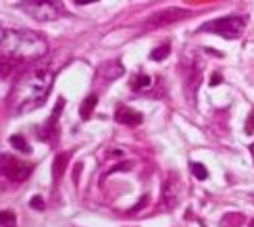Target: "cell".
Masks as SVG:
<instances>
[{"mask_svg":"<svg viewBox=\"0 0 254 227\" xmlns=\"http://www.w3.org/2000/svg\"><path fill=\"white\" fill-rule=\"evenodd\" d=\"M57 71L59 69L40 67L29 69L21 75V79L15 83L13 92H10V106H13L15 115H27L46 102L52 83H55Z\"/></svg>","mask_w":254,"mask_h":227,"instance_id":"6da1fadb","label":"cell"},{"mask_svg":"<svg viewBox=\"0 0 254 227\" xmlns=\"http://www.w3.org/2000/svg\"><path fill=\"white\" fill-rule=\"evenodd\" d=\"M0 52L15 63L40 61L48 55V42L42 34L31 29H4L0 38Z\"/></svg>","mask_w":254,"mask_h":227,"instance_id":"7a4b0ae2","label":"cell"},{"mask_svg":"<svg viewBox=\"0 0 254 227\" xmlns=\"http://www.w3.org/2000/svg\"><path fill=\"white\" fill-rule=\"evenodd\" d=\"M246 27V17L242 15H227L215 21H208L200 27V31H213V34L225 38V40H238L242 36V31Z\"/></svg>","mask_w":254,"mask_h":227,"instance_id":"3957f363","label":"cell"},{"mask_svg":"<svg viewBox=\"0 0 254 227\" xmlns=\"http://www.w3.org/2000/svg\"><path fill=\"white\" fill-rule=\"evenodd\" d=\"M21 8L36 21H55L65 13L61 0H25L21 2Z\"/></svg>","mask_w":254,"mask_h":227,"instance_id":"277c9868","label":"cell"},{"mask_svg":"<svg viewBox=\"0 0 254 227\" xmlns=\"http://www.w3.org/2000/svg\"><path fill=\"white\" fill-rule=\"evenodd\" d=\"M0 171L10 179V181H25L31 173V165L23 163L15 156H6L2 154L0 156Z\"/></svg>","mask_w":254,"mask_h":227,"instance_id":"5b68a950","label":"cell"},{"mask_svg":"<svg viewBox=\"0 0 254 227\" xmlns=\"http://www.w3.org/2000/svg\"><path fill=\"white\" fill-rule=\"evenodd\" d=\"M188 8H179V6H169L154 13L150 19H148V27H165V25H173L177 21H184L186 17H190Z\"/></svg>","mask_w":254,"mask_h":227,"instance_id":"8992f818","label":"cell"},{"mask_svg":"<svg viewBox=\"0 0 254 227\" xmlns=\"http://www.w3.org/2000/svg\"><path fill=\"white\" fill-rule=\"evenodd\" d=\"M179 196H182V179H179L175 171H171L163 183V198H161L163 209H173L179 202Z\"/></svg>","mask_w":254,"mask_h":227,"instance_id":"52a82bcc","label":"cell"},{"mask_svg":"<svg viewBox=\"0 0 254 227\" xmlns=\"http://www.w3.org/2000/svg\"><path fill=\"white\" fill-rule=\"evenodd\" d=\"M115 119H117L119 123L123 125H129V127H135V125H140L142 123V113H137V111H131L129 106H119L117 113H115Z\"/></svg>","mask_w":254,"mask_h":227,"instance_id":"ba28073f","label":"cell"},{"mask_svg":"<svg viewBox=\"0 0 254 227\" xmlns=\"http://www.w3.org/2000/svg\"><path fill=\"white\" fill-rule=\"evenodd\" d=\"M200 79H202V69H200L198 63H192V67L186 69V83H188V94L190 98H194V90L200 85Z\"/></svg>","mask_w":254,"mask_h":227,"instance_id":"9c48e42d","label":"cell"},{"mask_svg":"<svg viewBox=\"0 0 254 227\" xmlns=\"http://www.w3.org/2000/svg\"><path fill=\"white\" fill-rule=\"evenodd\" d=\"M96 102H98V96H96V94H90L88 98L83 100L81 109H79L81 119H90V115H92V111H94V106H96Z\"/></svg>","mask_w":254,"mask_h":227,"instance_id":"30bf717a","label":"cell"},{"mask_svg":"<svg viewBox=\"0 0 254 227\" xmlns=\"http://www.w3.org/2000/svg\"><path fill=\"white\" fill-rule=\"evenodd\" d=\"M0 227H17L15 213H10V211H2V213H0Z\"/></svg>","mask_w":254,"mask_h":227,"instance_id":"8fae6325","label":"cell"},{"mask_svg":"<svg viewBox=\"0 0 254 227\" xmlns=\"http://www.w3.org/2000/svg\"><path fill=\"white\" fill-rule=\"evenodd\" d=\"M169 52H171V46H169V44H163V46H156V48L152 50V55H150V59H152V61H163V59H167V57H169Z\"/></svg>","mask_w":254,"mask_h":227,"instance_id":"7c38bea8","label":"cell"},{"mask_svg":"<svg viewBox=\"0 0 254 227\" xmlns=\"http://www.w3.org/2000/svg\"><path fill=\"white\" fill-rule=\"evenodd\" d=\"M67 160H69V154H59V156H57V160H55V177H57V179L63 175V169H65Z\"/></svg>","mask_w":254,"mask_h":227,"instance_id":"4fadbf2b","label":"cell"},{"mask_svg":"<svg viewBox=\"0 0 254 227\" xmlns=\"http://www.w3.org/2000/svg\"><path fill=\"white\" fill-rule=\"evenodd\" d=\"M10 144H13L15 150H19V152H29V146L23 140V136H10Z\"/></svg>","mask_w":254,"mask_h":227,"instance_id":"5bb4252c","label":"cell"},{"mask_svg":"<svg viewBox=\"0 0 254 227\" xmlns=\"http://www.w3.org/2000/svg\"><path fill=\"white\" fill-rule=\"evenodd\" d=\"M148 85H150V77H148V75H135L131 88L133 90H146Z\"/></svg>","mask_w":254,"mask_h":227,"instance_id":"9a60e30c","label":"cell"},{"mask_svg":"<svg viewBox=\"0 0 254 227\" xmlns=\"http://www.w3.org/2000/svg\"><path fill=\"white\" fill-rule=\"evenodd\" d=\"M190 167H192V173H194V177H196V179L202 181V179H206V177H208V171L204 169V165H200V163H192Z\"/></svg>","mask_w":254,"mask_h":227,"instance_id":"2e32d148","label":"cell"},{"mask_svg":"<svg viewBox=\"0 0 254 227\" xmlns=\"http://www.w3.org/2000/svg\"><path fill=\"white\" fill-rule=\"evenodd\" d=\"M13 59H8V61H0V77H8L10 73H13Z\"/></svg>","mask_w":254,"mask_h":227,"instance_id":"e0dca14e","label":"cell"},{"mask_svg":"<svg viewBox=\"0 0 254 227\" xmlns=\"http://www.w3.org/2000/svg\"><path fill=\"white\" fill-rule=\"evenodd\" d=\"M31 207H34V209H38V211H44V200H42L40 196H34V198H31Z\"/></svg>","mask_w":254,"mask_h":227,"instance_id":"ac0fdd59","label":"cell"},{"mask_svg":"<svg viewBox=\"0 0 254 227\" xmlns=\"http://www.w3.org/2000/svg\"><path fill=\"white\" fill-rule=\"evenodd\" d=\"M246 132H248V134L254 132V111L250 113V119H248V123H246Z\"/></svg>","mask_w":254,"mask_h":227,"instance_id":"d6986e66","label":"cell"},{"mask_svg":"<svg viewBox=\"0 0 254 227\" xmlns=\"http://www.w3.org/2000/svg\"><path fill=\"white\" fill-rule=\"evenodd\" d=\"M217 83H221V75H219V73H217V75H213V77H210V85H213V88H215Z\"/></svg>","mask_w":254,"mask_h":227,"instance_id":"ffe728a7","label":"cell"},{"mask_svg":"<svg viewBox=\"0 0 254 227\" xmlns=\"http://www.w3.org/2000/svg\"><path fill=\"white\" fill-rule=\"evenodd\" d=\"M250 152H252V158H254V144L250 146Z\"/></svg>","mask_w":254,"mask_h":227,"instance_id":"44dd1931","label":"cell"},{"mask_svg":"<svg viewBox=\"0 0 254 227\" xmlns=\"http://www.w3.org/2000/svg\"><path fill=\"white\" fill-rule=\"evenodd\" d=\"M2 34H4V29H2V27H0V38H2Z\"/></svg>","mask_w":254,"mask_h":227,"instance_id":"7402d4cb","label":"cell"}]
</instances>
